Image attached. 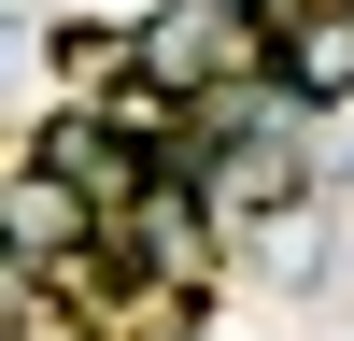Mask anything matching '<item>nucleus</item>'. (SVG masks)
I'll return each mask as SVG.
<instances>
[{
	"instance_id": "5",
	"label": "nucleus",
	"mask_w": 354,
	"mask_h": 341,
	"mask_svg": "<svg viewBox=\"0 0 354 341\" xmlns=\"http://www.w3.org/2000/svg\"><path fill=\"white\" fill-rule=\"evenodd\" d=\"M43 100H57V15L43 0H0V128H28Z\"/></svg>"
},
{
	"instance_id": "1",
	"label": "nucleus",
	"mask_w": 354,
	"mask_h": 341,
	"mask_svg": "<svg viewBox=\"0 0 354 341\" xmlns=\"http://www.w3.org/2000/svg\"><path fill=\"white\" fill-rule=\"evenodd\" d=\"M100 284H128V299H213L227 284V227H213V199H198L170 157L100 213Z\"/></svg>"
},
{
	"instance_id": "7",
	"label": "nucleus",
	"mask_w": 354,
	"mask_h": 341,
	"mask_svg": "<svg viewBox=\"0 0 354 341\" xmlns=\"http://www.w3.org/2000/svg\"><path fill=\"white\" fill-rule=\"evenodd\" d=\"M28 341H85V327H71V313H57V327H28Z\"/></svg>"
},
{
	"instance_id": "3",
	"label": "nucleus",
	"mask_w": 354,
	"mask_h": 341,
	"mask_svg": "<svg viewBox=\"0 0 354 341\" xmlns=\"http://www.w3.org/2000/svg\"><path fill=\"white\" fill-rule=\"evenodd\" d=\"M128 71L156 85V100H198V85H227V71H255V28H227V15H198V0H156V15H128Z\"/></svg>"
},
{
	"instance_id": "6",
	"label": "nucleus",
	"mask_w": 354,
	"mask_h": 341,
	"mask_svg": "<svg viewBox=\"0 0 354 341\" xmlns=\"http://www.w3.org/2000/svg\"><path fill=\"white\" fill-rule=\"evenodd\" d=\"M198 15H227V28H270V15H283V0H198Z\"/></svg>"
},
{
	"instance_id": "4",
	"label": "nucleus",
	"mask_w": 354,
	"mask_h": 341,
	"mask_svg": "<svg viewBox=\"0 0 354 341\" xmlns=\"http://www.w3.org/2000/svg\"><path fill=\"white\" fill-rule=\"evenodd\" d=\"M227 270L270 284V299H326V284H340V213H326V185L283 199V213H255V227H227Z\"/></svg>"
},
{
	"instance_id": "2",
	"label": "nucleus",
	"mask_w": 354,
	"mask_h": 341,
	"mask_svg": "<svg viewBox=\"0 0 354 341\" xmlns=\"http://www.w3.org/2000/svg\"><path fill=\"white\" fill-rule=\"evenodd\" d=\"M255 71L298 114H354V0H283V15L255 28Z\"/></svg>"
}]
</instances>
